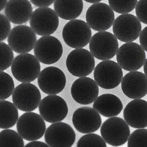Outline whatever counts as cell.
<instances>
[{
	"mask_svg": "<svg viewBox=\"0 0 147 147\" xmlns=\"http://www.w3.org/2000/svg\"><path fill=\"white\" fill-rule=\"evenodd\" d=\"M14 77L22 83H30L35 80L40 74V62L32 54L26 53L18 55L11 65Z\"/></svg>",
	"mask_w": 147,
	"mask_h": 147,
	"instance_id": "cell-1",
	"label": "cell"
},
{
	"mask_svg": "<svg viewBox=\"0 0 147 147\" xmlns=\"http://www.w3.org/2000/svg\"><path fill=\"white\" fill-rule=\"evenodd\" d=\"M116 60L119 66L125 71H137L143 67L147 60L146 51L138 44L126 42L118 49Z\"/></svg>",
	"mask_w": 147,
	"mask_h": 147,
	"instance_id": "cell-2",
	"label": "cell"
},
{
	"mask_svg": "<svg viewBox=\"0 0 147 147\" xmlns=\"http://www.w3.org/2000/svg\"><path fill=\"white\" fill-rule=\"evenodd\" d=\"M89 43L90 52L94 57L100 60L111 59L119 49L117 39L114 34L106 31L95 34Z\"/></svg>",
	"mask_w": 147,
	"mask_h": 147,
	"instance_id": "cell-3",
	"label": "cell"
},
{
	"mask_svg": "<svg viewBox=\"0 0 147 147\" xmlns=\"http://www.w3.org/2000/svg\"><path fill=\"white\" fill-rule=\"evenodd\" d=\"M101 137L108 144L117 147L125 144L130 135V129L126 122L119 117H111L102 123Z\"/></svg>",
	"mask_w": 147,
	"mask_h": 147,
	"instance_id": "cell-4",
	"label": "cell"
},
{
	"mask_svg": "<svg viewBox=\"0 0 147 147\" xmlns=\"http://www.w3.org/2000/svg\"><path fill=\"white\" fill-rule=\"evenodd\" d=\"M94 80L99 87L112 89L119 86L123 78V71L114 61L103 60L94 68Z\"/></svg>",
	"mask_w": 147,
	"mask_h": 147,
	"instance_id": "cell-5",
	"label": "cell"
},
{
	"mask_svg": "<svg viewBox=\"0 0 147 147\" xmlns=\"http://www.w3.org/2000/svg\"><path fill=\"white\" fill-rule=\"evenodd\" d=\"M29 20L30 28L35 34L42 36L54 34L59 25V16L54 10L47 7L36 9Z\"/></svg>",
	"mask_w": 147,
	"mask_h": 147,
	"instance_id": "cell-6",
	"label": "cell"
},
{
	"mask_svg": "<svg viewBox=\"0 0 147 147\" xmlns=\"http://www.w3.org/2000/svg\"><path fill=\"white\" fill-rule=\"evenodd\" d=\"M62 37L68 47L83 48L89 44L92 38L91 28L84 20H70L63 27Z\"/></svg>",
	"mask_w": 147,
	"mask_h": 147,
	"instance_id": "cell-7",
	"label": "cell"
},
{
	"mask_svg": "<svg viewBox=\"0 0 147 147\" xmlns=\"http://www.w3.org/2000/svg\"><path fill=\"white\" fill-rule=\"evenodd\" d=\"M17 121L18 133L25 140H38L45 134L46 124L39 114L32 111L27 112L22 114Z\"/></svg>",
	"mask_w": 147,
	"mask_h": 147,
	"instance_id": "cell-8",
	"label": "cell"
},
{
	"mask_svg": "<svg viewBox=\"0 0 147 147\" xmlns=\"http://www.w3.org/2000/svg\"><path fill=\"white\" fill-rule=\"evenodd\" d=\"M14 105L20 111L31 112L39 107L41 100L40 90L30 83H22L14 89Z\"/></svg>",
	"mask_w": 147,
	"mask_h": 147,
	"instance_id": "cell-9",
	"label": "cell"
},
{
	"mask_svg": "<svg viewBox=\"0 0 147 147\" xmlns=\"http://www.w3.org/2000/svg\"><path fill=\"white\" fill-rule=\"evenodd\" d=\"M66 67L69 72L78 77H87L94 71L95 65L94 57L84 49H75L68 54Z\"/></svg>",
	"mask_w": 147,
	"mask_h": 147,
	"instance_id": "cell-10",
	"label": "cell"
},
{
	"mask_svg": "<svg viewBox=\"0 0 147 147\" xmlns=\"http://www.w3.org/2000/svg\"><path fill=\"white\" fill-rule=\"evenodd\" d=\"M63 51L60 41L51 35L40 38L34 47L35 56L39 62L46 65L54 64L59 61Z\"/></svg>",
	"mask_w": 147,
	"mask_h": 147,
	"instance_id": "cell-11",
	"label": "cell"
},
{
	"mask_svg": "<svg viewBox=\"0 0 147 147\" xmlns=\"http://www.w3.org/2000/svg\"><path fill=\"white\" fill-rule=\"evenodd\" d=\"M86 22L95 31H106L112 27L115 20L113 9L106 3H95L89 7L86 15Z\"/></svg>",
	"mask_w": 147,
	"mask_h": 147,
	"instance_id": "cell-12",
	"label": "cell"
},
{
	"mask_svg": "<svg viewBox=\"0 0 147 147\" xmlns=\"http://www.w3.org/2000/svg\"><path fill=\"white\" fill-rule=\"evenodd\" d=\"M113 33L116 38L125 42H133L139 37L142 25L138 19L131 14H122L113 23Z\"/></svg>",
	"mask_w": 147,
	"mask_h": 147,
	"instance_id": "cell-13",
	"label": "cell"
},
{
	"mask_svg": "<svg viewBox=\"0 0 147 147\" xmlns=\"http://www.w3.org/2000/svg\"><path fill=\"white\" fill-rule=\"evenodd\" d=\"M39 111L44 120L53 123L66 118L68 108L66 102L62 98L57 95H49L41 100Z\"/></svg>",
	"mask_w": 147,
	"mask_h": 147,
	"instance_id": "cell-14",
	"label": "cell"
},
{
	"mask_svg": "<svg viewBox=\"0 0 147 147\" xmlns=\"http://www.w3.org/2000/svg\"><path fill=\"white\" fill-rule=\"evenodd\" d=\"M36 41V35L33 30L24 25L14 27L8 34L7 40L11 49L20 54L30 52Z\"/></svg>",
	"mask_w": 147,
	"mask_h": 147,
	"instance_id": "cell-15",
	"label": "cell"
},
{
	"mask_svg": "<svg viewBox=\"0 0 147 147\" xmlns=\"http://www.w3.org/2000/svg\"><path fill=\"white\" fill-rule=\"evenodd\" d=\"M44 134L46 143L50 147H72L76 140V134L72 127L61 121L50 125Z\"/></svg>",
	"mask_w": 147,
	"mask_h": 147,
	"instance_id": "cell-16",
	"label": "cell"
},
{
	"mask_svg": "<svg viewBox=\"0 0 147 147\" xmlns=\"http://www.w3.org/2000/svg\"><path fill=\"white\" fill-rule=\"evenodd\" d=\"M38 83L44 93L56 95L64 89L66 84V78L60 68L50 66L40 72L38 77Z\"/></svg>",
	"mask_w": 147,
	"mask_h": 147,
	"instance_id": "cell-17",
	"label": "cell"
},
{
	"mask_svg": "<svg viewBox=\"0 0 147 147\" xmlns=\"http://www.w3.org/2000/svg\"><path fill=\"white\" fill-rule=\"evenodd\" d=\"M101 117L93 108L82 107L73 114L72 122L75 128L82 134H90L97 131L101 125Z\"/></svg>",
	"mask_w": 147,
	"mask_h": 147,
	"instance_id": "cell-18",
	"label": "cell"
},
{
	"mask_svg": "<svg viewBox=\"0 0 147 147\" xmlns=\"http://www.w3.org/2000/svg\"><path fill=\"white\" fill-rule=\"evenodd\" d=\"M71 95L77 103L88 105L93 103L99 95V86L93 79L82 77L75 80L71 87Z\"/></svg>",
	"mask_w": 147,
	"mask_h": 147,
	"instance_id": "cell-19",
	"label": "cell"
},
{
	"mask_svg": "<svg viewBox=\"0 0 147 147\" xmlns=\"http://www.w3.org/2000/svg\"><path fill=\"white\" fill-rule=\"evenodd\" d=\"M123 93L132 99H140L147 94V76L138 71H130L121 80Z\"/></svg>",
	"mask_w": 147,
	"mask_h": 147,
	"instance_id": "cell-20",
	"label": "cell"
},
{
	"mask_svg": "<svg viewBox=\"0 0 147 147\" xmlns=\"http://www.w3.org/2000/svg\"><path fill=\"white\" fill-rule=\"evenodd\" d=\"M147 101L136 99L130 101L123 110V117L127 124L134 128L147 127Z\"/></svg>",
	"mask_w": 147,
	"mask_h": 147,
	"instance_id": "cell-21",
	"label": "cell"
},
{
	"mask_svg": "<svg viewBox=\"0 0 147 147\" xmlns=\"http://www.w3.org/2000/svg\"><path fill=\"white\" fill-rule=\"evenodd\" d=\"M5 12L11 22L22 24L29 20L33 12V7L29 0H9Z\"/></svg>",
	"mask_w": 147,
	"mask_h": 147,
	"instance_id": "cell-22",
	"label": "cell"
},
{
	"mask_svg": "<svg viewBox=\"0 0 147 147\" xmlns=\"http://www.w3.org/2000/svg\"><path fill=\"white\" fill-rule=\"evenodd\" d=\"M93 107L98 113L105 117L117 116L123 109L120 99L111 94H102L94 101Z\"/></svg>",
	"mask_w": 147,
	"mask_h": 147,
	"instance_id": "cell-23",
	"label": "cell"
},
{
	"mask_svg": "<svg viewBox=\"0 0 147 147\" xmlns=\"http://www.w3.org/2000/svg\"><path fill=\"white\" fill-rule=\"evenodd\" d=\"M54 9L57 16L65 20L78 18L83 9V0H55Z\"/></svg>",
	"mask_w": 147,
	"mask_h": 147,
	"instance_id": "cell-24",
	"label": "cell"
},
{
	"mask_svg": "<svg viewBox=\"0 0 147 147\" xmlns=\"http://www.w3.org/2000/svg\"><path fill=\"white\" fill-rule=\"evenodd\" d=\"M18 119V111L14 104L8 101L0 100V128L13 127Z\"/></svg>",
	"mask_w": 147,
	"mask_h": 147,
	"instance_id": "cell-25",
	"label": "cell"
},
{
	"mask_svg": "<svg viewBox=\"0 0 147 147\" xmlns=\"http://www.w3.org/2000/svg\"><path fill=\"white\" fill-rule=\"evenodd\" d=\"M24 142L18 133L12 129L0 132V147H24Z\"/></svg>",
	"mask_w": 147,
	"mask_h": 147,
	"instance_id": "cell-26",
	"label": "cell"
},
{
	"mask_svg": "<svg viewBox=\"0 0 147 147\" xmlns=\"http://www.w3.org/2000/svg\"><path fill=\"white\" fill-rule=\"evenodd\" d=\"M14 83L9 74L0 71V100H6L13 92Z\"/></svg>",
	"mask_w": 147,
	"mask_h": 147,
	"instance_id": "cell-27",
	"label": "cell"
},
{
	"mask_svg": "<svg viewBox=\"0 0 147 147\" xmlns=\"http://www.w3.org/2000/svg\"><path fill=\"white\" fill-rule=\"evenodd\" d=\"M138 0H109V6L118 13H128L135 8Z\"/></svg>",
	"mask_w": 147,
	"mask_h": 147,
	"instance_id": "cell-28",
	"label": "cell"
},
{
	"mask_svg": "<svg viewBox=\"0 0 147 147\" xmlns=\"http://www.w3.org/2000/svg\"><path fill=\"white\" fill-rule=\"evenodd\" d=\"M147 130L138 128L131 134L128 138V147H147Z\"/></svg>",
	"mask_w": 147,
	"mask_h": 147,
	"instance_id": "cell-29",
	"label": "cell"
},
{
	"mask_svg": "<svg viewBox=\"0 0 147 147\" xmlns=\"http://www.w3.org/2000/svg\"><path fill=\"white\" fill-rule=\"evenodd\" d=\"M14 59L13 50L6 43L0 42V71L10 67Z\"/></svg>",
	"mask_w": 147,
	"mask_h": 147,
	"instance_id": "cell-30",
	"label": "cell"
},
{
	"mask_svg": "<svg viewBox=\"0 0 147 147\" xmlns=\"http://www.w3.org/2000/svg\"><path fill=\"white\" fill-rule=\"evenodd\" d=\"M77 147H107L106 142L96 134L90 133L82 136L78 141Z\"/></svg>",
	"mask_w": 147,
	"mask_h": 147,
	"instance_id": "cell-31",
	"label": "cell"
},
{
	"mask_svg": "<svg viewBox=\"0 0 147 147\" xmlns=\"http://www.w3.org/2000/svg\"><path fill=\"white\" fill-rule=\"evenodd\" d=\"M11 30L10 21L6 16L0 14V42L7 38Z\"/></svg>",
	"mask_w": 147,
	"mask_h": 147,
	"instance_id": "cell-32",
	"label": "cell"
},
{
	"mask_svg": "<svg viewBox=\"0 0 147 147\" xmlns=\"http://www.w3.org/2000/svg\"><path fill=\"white\" fill-rule=\"evenodd\" d=\"M147 0H140L136 5V13L137 18L140 22L147 24Z\"/></svg>",
	"mask_w": 147,
	"mask_h": 147,
	"instance_id": "cell-33",
	"label": "cell"
},
{
	"mask_svg": "<svg viewBox=\"0 0 147 147\" xmlns=\"http://www.w3.org/2000/svg\"><path fill=\"white\" fill-rule=\"evenodd\" d=\"M35 6L38 7H47L51 6L55 0H30Z\"/></svg>",
	"mask_w": 147,
	"mask_h": 147,
	"instance_id": "cell-34",
	"label": "cell"
},
{
	"mask_svg": "<svg viewBox=\"0 0 147 147\" xmlns=\"http://www.w3.org/2000/svg\"><path fill=\"white\" fill-rule=\"evenodd\" d=\"M147 27H146L143 29V30H141L139 35L140 46L144 49L145 51H147Z\"/></svg>",
	"mask_w": 147,
	"mask_h": 147,
	"instance_id": "cell-35",
	"label": "cell"
},
{
	"mask_svg": "<svg viewBox=\"0 0 147 147\" xmlns=\"http://www.w3.org/2000/svg\"><path fill=\"white\" fill-rule=\"evenodd\" d=\"M26 147H48V145L47 143H44L40 141H36V140H33V141H30L29 143H28L25 146Z\"/></svg>",
	"mask_w": 147,
	"mask_h": 147,
	"instance_id": "cell-36",
	"label": "cell"
},
{
	"mask_svg": "<svg viewBox=\"0 0 147 147\" xmlns=\"http://www.w3.org/2000/svg\"><path fill=\"white\" fill-rule=\"evenodd\" d=\"M8 0H0V12L6 7Z\"/></svg>",
	"mask_w": 147,
	"mask_h": 147,
	"instance_id": "cell-37",
	"label": "cell"
},
{
	"mask_svg": "<svg viewBox=\"0 0 147 147\" xmlns=\"http://www.w3.org/2000/svg\"><path fill=\"white\" fill-rule=\"evenodd\" d=\"M86 2H87L88 3H98L100 2L102 0H84Z\"/></svg>",
	"mask_w": 147,
	"mask_h": 147,
	"instance_id": "cell-38",
	"label": "cell"
}]
</instances>
